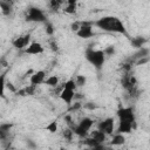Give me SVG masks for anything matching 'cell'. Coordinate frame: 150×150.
<instances>
[{
    "label": "cell",
    "instance_id": "b9f144b4",
    "mask_svg": "<svg viewBox=\"0 0 150 150\" xmlns=\"http://www.w3.org/2000/svg\"><path fill=\"white\" fill-rule=\"evenodd\" d=\"M18 95H20V96H25V95H27V94H26V90H25V89H20V90L18 91Z\"/></svg>",
    "mask_w": 150,
    "mask_h": 150
},
{
    "label": "cell",
    "instance_id": "1f68e13d",
    "mask_svg": "<svg viewBox=\"0 0 150 150\" xmlns=\"http://www.w3.org/2000/svg\"><path fill=\"white\" fill-rule=\"evenodd\" d=\"M131 63H132V62H130V61H129V62L123 63V64H122V69H123L125 73H129V71L131 70V67H132V66H131Z\"/></svg>",
    "mask_w": 150,
    "mask_h": 150
},
{
    "label": "cell",
    "instance_id": "e0dca14e",
    "mask_svg": "<svg viewBox=\"0 0 150 150\" xmlns=\"http://www.w3.org/2000/svg\"><path fill=\"white\" fill-rule=\"evenodd\" d=\"M64 12L68 14H74L76 12V0H68Z\"/></svg>",
    "mask_w": 150,
    "mask_h": 150
},
{
    "label": "cell",
    "instance_id": "d4e9b609",
    "mask_svg": "<svg viewBox=\"0 0 150 150\" xmlns=\"http://www.w3.org/2000/svg\"><path fill=\"white\" fill-rule=\"evenodd\" d=\"M45 32L47 35H53L54 34V26L52 25V22L46 21L45 22Z\"/></svg>",
    "mask_w": 150,
    "mask_h": 150
},
{
    "label": "cell",
    "instance_id": "d590c367",
    "mask_svg": "<svg viewBox=\"0 0 150 150\" xmlns=\"http://www.w3.org/2000/svg\"><path fill=\"white\" fill-rule=\"evenodd\" d=\"M26 144H27V146L28 148H30V149H35L36 148V144L34 143V141L33 139H26Z\"/></svg>",
    "mask_w": 150,
    "mask_h": 150
},
{
    "label": "cell",
    "instance_id": "ee69618b",
    "mask_svg": "<svg viewBox=\"0 0 150 150\" xmlns=\"http://www.w3.org/2000/svg\"><path fill=\"white\" fill-rule=\"evenodd\" d=\"M86 150H91V149H90V148H88V149H86Z\"/></svg>",
    "mask_w": 150,
    "mask_h": 150
},
{
    "label": "cell",
    "instance_id": "f6af8a7d",
    "mask_svg": "<svg viewBox=\"0 0 150 150\" xmlns=\"http://www.w3.org/2000/svg\"><path fill=\"white\" fill-rule=\"evenodd\" d=\"M149 118H150V115H149Z\"/></svg>",
    "mask_w": 150,
    "mask_h": 150
},
{
    "label": "cell",
    "instance_id": "7bdbcfd3",
    "mask_svg": "<svg viewBox=\"0 0 150 150\" xmlns=\"http://www.w3.org/2000/svg\"><path fill=\"white\" fill-rule=\"evenodd\" d=\"M59 150H68V149H66V148H60Z\"/></svg>",
    "mask_w": 150,
    "mask_h": 150
},
{
    "label": "cell",
    "instance_id": "30bf717a",
    "mask_svg": "<svg viewBox=\"0 0 150 150\" xmlns=\"http://www.w3.org/2000/svg\"><path fill=\"white\" fill-rule=\"evenodd\" d=\"M46 73L43 70H38V71H34L32 75H30V84H34V86H39L41 83H43L46 80Z\"/></svg>",
    "mask_w": 150,
    "mask_h": 150
},
{
    "label": "cell",
    "instance_id": "5bb4252c",
    "mask_svg": "<svg viewBox=\"0 0 150 150\" xmlns=\"http://www.w3.org/2000/svg\"><path fill=\"white\" fill-rule=\"evenodd\" d=\"M145 42H146V40H145V38H143V36H135V38L130 39L131 46H132L134 48H137V49H141Z\"/></svg>",
    "mask_w": 150,
    "mask_h": 150
},
{
    "label": "cell",
    "instance_id": "f1b7e54d",
    "mask_svg": "<svg viewBox=\"0 0 150 150\" xmlns=\"http://www.w3.org/2000/svg\"><path fill=\"white\" fill-rule=\"evenodd\" d=\"M103 52L107 56H112L115 54V48H114V46H108Z\"/></svg>",
    "mask_w": 150,
    "mask_h": 150
},
{
    "label": "cell",
    "instance_id": "ac0fdd59",
    "mask_svg": "<svg viewBox=\"0 0 150 150\" xmlns=\"http://www.w3.org/2000/svg\"><path fill=\"white\" fill-rule=\"evenodd\" d=\"M124 142H125V137L123 136V134H116V135L112 137L110 144H111V145H122Z\"/></svg>",
    "mask_w": 150,
    "mask_h": 150
},
{
    "label": "cell",
    "instance_id": "ba28073f",
    "mask_svg": "<svg viewBox=\"0 0 150 150\" xmlns=\"http://www.w3.org/2000/svg\"><path fill=\"white\" fill-rule=\"evenodd\" d=\"M30 34H26V35H22V36H19L16 38L14 41H13V46L16 48V49H26L27 46H29L30 43Z\"/></svg>",
    "mask_w": 150,
    "mask_h": 150
},
{
    "label": "cell",
    "instance_id": "484cf974",
    "mask_svg": "<svg viewBox=\"0 0 150 150\" xmlns=\"http://www.w3.org/2000/svg\"><path fill=\"white\" fill-rule=\"evenodd\" d=\"M61 5H62V1H60V0H50L49 1V7L53 11H57Z\"/></svg>",
    "mask_w": 150,
    "mask_h": 150
},
{
    "label": "cell",
    "instance_id": "2e32d148",
    "mask_svg": "<svg viewBox=\"0 0 150 150\" xmlns=\"http://www.w3.org/2000/svg\"><path fill=\"white\" fill-rule=\"evenodd\" d=\"M105 136H107V135H105L103 131L98 130V129H97V130H94V131L91 132V135H90V137H93L94 139H96L100 144H102V143L105 141Z\"/></svg>",
    "mask_w": 150,
    "mask_h": 150
},
{
    "label": "cell",
    "instance_id": "8fae6325",
    "mask_svg": "<svg viewBox=\"0 0 150 150\" xmlns=\"http://www.w3.org/2000/svg\"><path fill=\"white\" fill-rule=\"evenodd\" d=\"M43 47L41 43L39 42H32L26 49H25V53L26 54H32V55H38V54H42L43 53Z\"/></svg>",
    "mask_w": 150,
    "mask_h": 150
},
{
    "label": "cell",
    "instance_id": "9a60e30c",
    "mask_svg": "<svg viewBox=\"0 0 150 150\" xmlns=\"http://www.w3.org/2000/svg\"><path fill=\"white\" fill-rule=\"evenodd\" d=\"M0 8L4 15H9L13 11V4L9 1H0Z\"/></svg>",
    "mask_w": 150,
    "mask_h": 150
},
{
    "label": "cell",
    "instance_id": "3957f363",
    "mask_svg": "<svg viewBox=\"0 0 150 150\" xmlns=\"http://www.w3.org/2000/svg\"><path fill=\"white\" fill-rule=\"evenodd\" d=\"M25 20L28 22H46V15L42 12V9L38 7H29L26 12Z\"/></svg>",
    "mask_w": 150,
    "mask_h": 150
},
{
    "label": "cell",
    "instance_id": "836d02e7",
    "mask_svg": "<svg viewBox=\"0 0 150 150\" xmlns=\"http://www.w3.org/2000/svg\"><path fill=\"white\" fill-rule=\"evenodd\" d=\"M149 60H150V57H149V56H148V57H143V59H139V60H137L136 64H137V66H142V64H145L146 62H149Z\"/></svg>",
    "mask_w": 150,
    "mask_h": 150
},
{
    "label": "cell",
    "instance_id": "f546056e",
    "mask_svg": "<svg viewBox=\"0 0 150 150\" xmlns=\"http://www.w3.org/2000/svg\"><path fill=\"white\" fill-rule=\"evenodd\" d=\"M128 93H129V95H130L131 97H137V96L139 95V91H138L137 87H134V88L129 89V90H128Z\"/></svg>",
    "mask_w": 150,
    "mask_h": 150
},
{
    "label": "cell",
    "instance_id": "4316f807",
    "mask_svg": "<svg viewBox=\"0 0 150 150\" xmlns=\"http://www.w3.org/2000/svg\"><path fill=\"white\" fill-rule=\"evenodd\" d=\"M47 130H48L49 132H52V134L56 132V130H57V122H56V121L50 122V123L47 125Z\"/></svg>",
    "mask_w": 150,
    "mask_h": 150
},
{
    "label": "cell",
    "instance_id": "277c9868",
    "mask_svg": "<svg viewBox=\"0 0 150 150\" xmlns=\"http://www.w3.org/2000/svg\"><path fill=\"white\" fill-rule=\"evenodd\" d=\"M93 124H94V121H93L91 118L84 117V118L81 120V122L79 123V125H76V127L73 129V131H74V134L77 135L79 137H86L87 134H88V131H89L90 128L93 127Z\"/></svg>",
    "mask_w": 150,
    "mask_h": 150
},
{
    "label": "cell",
    "instance_id": "603a6c76",
    "mask_svg": "<svg viewBox=\"0 0 150 150\" xmlns=\"http://www.w3.org/2000/svg\"><path fill=\"white\" fill-rule=\"evenodd\" d=\"M84 144H86L88 148H94V146L100 145V143H98L96 139H94L93 137H88V138H86V139H84Z\"/></svg>",
    "mask_w": 150,
    "mask_h": 150
},
{
    "label": "cell",
    "instance_id": "4dcf8cb0",
    "mask_svg": "<svg viewBox=\"0 0 150 150\" xmlns=\"http://www.w3.org/2000/svg\"><path fill=\"white\" fill-rule=\"evenodd\" d=\"M81 28V22H73L71 25H70V29L73 30V32H79V29Z\"/></svg>",
    "mask_w": 150,
    "mask_h": 150
},
{
    "label": "cell",
    "instance_id": "52a82bcc",
    "mask_svg": "<svg viewBox=\"0 0 150 150\" xmlns=\"http://www.w3.org/2000/svg\"><path fill=\"white\" fill-rule=\"evenodd\" d=\"M98 130L103 131L105 135H110L114 131V118L108 117L98 123Z\"/></svg>",
    "mask_w": 150,
    "mask_h": 150
},
{
    "label": "cell",
    "instance_id": "7a4b0ae2",
    "mask_svg": "<svg viewBox=\"0 0 150 150\" xmlns=\"http://www.w3.org/2000/svg\"><path fill=\"white\" fill-rule=\"evenodd\" d=\"M86 59L96 68L101 69L104 61H105V54L103 50H95L93 48H88L86 50Z\"/></svg>",
    "mask_w": 150,
    "mask_h": 150
},
{
    "label": "cell",
    "instance_id": "60d3db41",
    "mask_svg": "<svg viewBox=\"0 0 150 150\" xmlns=\"http://www.w3.org/2000/svg\"><path fill=\"white\" fill-rule=\"evenodd\" d=\"M7 88H8V89H9L11 91H13V93H15V91H16L15 87H13V84H12L11 82H8V83H7Z\"/></svg>",
    "mask_w": 150,
    "mask_h": 150
},
{
    "label": "cell",
    "instance_id": "d6a6232c",
    "mask_svg": "<svg viewBox=\"0 0 150 150\" xmlns=\"http://www.w3.org/2000/svg\"><path fill=\"white\" fill-rule=\"evenodd\" d=\"M11 128H12V124H9V123H2V124L0 125V131H6V132H8Z\"/></svg>",
    "mask_w": 150,
    "mask_h": 150
},
{
    "label": "cell",
    "instance_id": "e575fe53",
    "mask_svg": "<svg viewBox=\"0 0 150 150\" xmlns=\"http://www.w3.org/2000/svg\"><path fill=\"white\" fill-rule=\"evenodd\" d=\"M81 108V103L80 102H75L70 108H69V111H75V110H79Z\"/></svg>",
    "mask_w": 150,
    "mask_h": 150
},
{
    "label": "cell",
    "instance_id": "83f0119b",
    "mask_svg": "<svg viewBox=\"0 0 150 150\" xmlns=\"http://www.w3.org/2000/svg\"><path fill=\"white\" fill-rule=\"evenodd\" d=\"M36 87H38V86H34V84H29L28 87H26V88H25V90H26V94H27V95H34Z\"/></svg>",
    "mask_w": 150,
    "mask_h": 150
},
{
    "label": "cell",
    "instance_id": "8d00e7d4",
    "mask_svg": "<svg viewBox=\"0 0 150 150\" xmlns=\"http://www.w3.org/2000/svg\"><path fill=\"white\" fill-rule=\"evenodd\" d=\"M84 108L88 109V110H94L96 108V105L93 102H87V103H84Z\"/></svg>",
    "mask_w": 150,
    "mask_h": 150
},
{
    "label": "cell",
    "instance_id": "ab89813d",
    "mask_svg": "<svg viewBox=\"0 0 150 150\" xmlns=\"http://www.w3.org/2000/svg\"><path fill=\"white\" fill-rule=\"evenodd\" d=\"M91 150H108L104 145H102V144H100V145H97V146H94V148H90Z\"/></svg>",
    "mask_w": 150,
    "mask_h": 150
},
{
    "label": "cell",
    "instance_id": "9c48e42d",
    "mask_svg": "<svg viewBox=\"0 0 150 150\" xmlns=\"http://www.w3.org/2000/svg\"><path fill=\"white\" fill-rule=\"evenodd\" d=\"M121 83H122V86H123L124 89L129 90V89L136 87V83H137V82H136L135 76L130 75L129 73H125V74L123 75V77L121 79Z\"/></svg>",
    "mask_w": 150,
    "mask_h": 150
},
{
    "label": "cell",
    "instance_id": "8992f818",
    "mask_svg": "<svg viewBox=\"0 0 150 150\" xmlns=\"http://www.w3.org/2000/svg\"><path fill=\"white\" fill-rule=\"evenodd\" d=\"M91 25L93 22H81V28L79 29V32L76 33L77 36L82 38V39H89L94 35V32L91 29Z\"/></svg>",
    "mask_w": 150,
    "mask_h": 150
},
{
    "label": "cell",
    "instance_id": "7402d4cb",
    "mask_svg": "<svg viewBox=\"0 0 150 150\" xmlns=\"http://www.w3.org/2000/svg\"><path fill=\"white\" fill-rule=\"evenodd\" d=\"M76 83L74 80H68L63 83V89H69V90H75L76 89Z\"/></svg>",
    "mask_w": 150,
    "mask_h": 150
},
{
    "label": "cell",
    "instance_id": "ffe728a7",
    "mask_svg": "<svg viewBox=\"0 0 150 150\" xmlns=\"http://www.w3.org/2000/svg\"><path fill=\"white\" fill-rule=\"evenodd\" d=\"M46 84L50 86V87H56L57 83H59V77L57 76H49L46 81H45Z\"/></svg>",
    "mask_w": 150,
    "mask_h": 150
},
{
    "label": "cell",
    "instance_id": "74e56055",
    "mask_svg": "<svg viewBox=\"0 0 150 150\" xmlns=\"http://www.w3.org/2000/svg\"><path fill=\"white\" fill-rule=\"evenodd\" d=\"M64 120H66V122H67V124H68V125H69V127H71V128H73V129H74V128H75V125H74V124H73V121H71V117H70V116H69V115H67V116H66V117H64Z\"/></svg>",
    "mask_w": 150,
    "mask_h": 150
},
{
    "label": "cell",
    "instance_id": "4fadbf2b",
    "mask_svg": "<svg viewBox=\"0 0 150 150\" xmlns=\"http://www.w3.org/2000/svg\"><path fill=\"white\" fill-rule=\"evenodd\" d=\"M134 124L127 121H120V124L117 127V134H129L132 130Z\"/></svg>",
    "mask_w": 150,
    "mask_h": 150
},
{
    "label": "cell",
    "instance_id": "44dd1931",
    "mask_svg": "<svg viewBox=\"0 0 150 150\" xmlns=\"http://www.w3.org/2000/svg\"><path fill=\"white\" fill-rule=\"evenodd\" d=\"M73 135H74L73 129L67 128V129H64V130L62 131V136H63V137L66 138V141H68V142H70V141L73 139Z\"/></svg>",
    "mask_w": 150,
    "mask_h": 150
},
{
    "label": "cell",
    "instance_id": "5b68a950",
    "mask_svg": "<svg viewBox=\"0 0 150 150\" xmlns=\"http://www.w3.org/2000/svg\"><path fill=\"white\" fill-rule=\"evenodd\" d=\"M117 117L120 121H127V122H130V123H135V112H134V109L128 107V108H120L117 110Z\"/></svg>",
    "mask_w": 150,
    "mask_h": 150
},
{
    "label": "cell",
    "instance_id": "6da1fadb",
    "mask_svg": "<svg viewBox=\"0 0 150 150\" xmlns=\"http://www.w3.org/2000/svg\"><path fill=\"white\" fill-rule=\"evenodd\" d=\"M96 27H98L102 30L105 32H111V33H120V34H127V29L123 25V22L116 18V16H103L96 21L93 22Z\"/></svg>",
    "mask_w": 150,
    "mask_h": 150
},
{
    "label": "cell",
    "instance_id": "cb8c5ba5",
    "mask_svg": "<svg viewBox=\"0 0 150 150\" xmlns=\"http://www.w3.org/2000/svg\"><path fill=\"white\" fill-rule=\"evenodd\" d=\"M86 82H87V77L83 76V75H77L76 79H75V83L77 87H83L86 86Z\"/></svg>",
    "mask_w": 150,
    "mask_h": 150
},
{
    "label": "cell",
    "instance_id": "f35d334b",
    "mask_svg": "<svg viewBox=\"0 0 150 150\" xmlns=\"http://www.w3.org/2000/svg\"><path fill=\"white\" fill-rule=\"evenodd\" d=\"M49 43H50V48H52L54 52H56V50H57V43H56L55 41H53V40H52Z\"/></svg>",
    "mask_w": 150,
    "mask_h": 150
},
{
    "label": "cell",
    "instance_id": "d6986e66",
    "mask_svg": "<svg viewBox=\"0 0 150 150\" xmlns=\"http://www.w3.org/2000/svg\"><path fill=\"white\" fill-rule=\"evenodd\" d=\"M148 54H149V49L142 47L141 49H138V50L134 54L132 59H137V60H139V59H143V57H148Z\"/></svg>",
    "mask_w": 150,
    "mask_h": 150
},
{
    "label": "cell",
    "instance_id": "7c38bea8",
    "mask_svg": "<svg viewBox=\"0 0 150 150\" xmlns=\"http://www.w3.org/2000/svg\"><path fill=\"white\" fill-rule=\"evenodd\" d=\"M75 96V91L74 90H69V89H62L60 93V97L63 102H66L68 105L71 104V101L74 100Z\"/></svg>",
    "mask_w": 150,
    "mask_h": 150
}]
</instances>
